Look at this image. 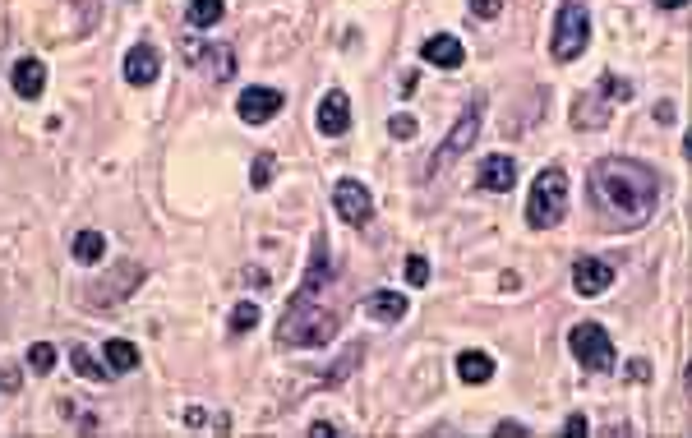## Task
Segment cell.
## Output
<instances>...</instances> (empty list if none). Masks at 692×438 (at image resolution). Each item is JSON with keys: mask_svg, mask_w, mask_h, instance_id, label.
Masks as SVG:
<instances>
[{"mask_svg": "<svg viewBox=\"0 0 692 438\" xmlns=\"http://www.w3.org/2000/svg\"><path fill=\"white\" fill-rule=\"evenodd\" d=\"M517 185V162L508 153H490L476 171V190L485 194H508Z\"/></svg>", "mask_w": 692, "mask_h": 438, "instance_id": "4fadbf2b", "label": "cell"}, {"mask_svg": "<svg viewBox=\"0 0 692 438\" xmlns=\"http://www.w3.org/2000/svg\"><path fill=\"white\" fill-rule=\"evenodd\" d=\"M406 282H411V286H430V263L420 259V254L406 259Z\"/></svg>", "mask_w": 692, "mask_h": 438, "instance_id": "83f0119b", "label": "cell"}, {"mask_svg": "<svg viewBox=\"0 0 692 438\" xmlns=\"http://www.w3.org/2000/svg\"><path fill=\"white\" fill-rule=\"evenodd\" d=\"M102 360H107L111 374H130V369L139 365V351H134L130 342H120V337H116V342L102 346Z\"/></svg>", "mask_w": 692, "mask_h": 438, "instance_id": "7402d4cb", "label": "cell"}, {"mask_svg": "<svg viewBox=\"0 0 692 438\" xmlns=\"http://www.w3.org/2000/svg\"><path fill=\"white\" fill-rule=\"evenodd\" d=\"M222 14H227V0H190L185 19H190V28H213L222 24Z\"/></svg>", "mask_w": 692, "mask_h": 438, "instance_id": "44dd1931", "label": "cell"}, {"mask_svg": "<svg viewBox=\"0 0 692 438\" xmlns=\"http://www.w3.org/2000/svg\"><path fill=\"white\" fill-rule=\"evenodd\" d=\"M660 10H683V5H688V0H656Z\"/></svg>", "mask_w": 692, "mask_h": 438, "instance_id": "d590c367", "label": "cell"}, {"mask_svg": "<svg viewBox=\"0 0 692 438\" xmlns=\"http://www.w3.org/2000/svg\"><path fill=\"white\" fill-rule=\"evenodd\" d=\"M499 10H503V0H471V14L476 19H499Z\"/></svg>", "mask_w": 692, "mask_h": 438, "instance_id": "f1b7e54d", "label": "cell"}, {"mask_svg": "<svg viewBox=\"0 0 692 438\" xmlns=\"http://www.w3.org/2000/svg\"><path fill=\"white\" fill-rule=\"evenodd\" d=\"M480 111H485V97H471V107H466V116H457V125L448 130V139L439 143V157L430 162V171H439L443 162H453V157H462L471 143H476V134H480Z\"/></svg>", "mask_w": 692, "mask_h": 438, "instance_id": "52a82bcc", "label": "cell"}, {"mask_svg": "<svg viewBox=\"0 0 692 438\" xmlns=\"http://www.w3.org/2000/svg\"><path fill=\"white\" fill-rule=\"evenodd\" d=\"M420 56L430 60V65H439V70H457V65H462V60H466V47H462V42H457L453 33H434L430 42L420 47Z\"/></svg>", "mask_w": 692, "mask_h": 438, "instance_id": "e0dca14e", "label": "cell"}, {"mask_svg": "<svg viewBox=\"0 0 692 438\" xmlns=\"http://www.w3.org/2000/svg\"><path fill=\"white\" fill-rule=\"evenodd\" d=\"M102 254H107V236H102V231H79V236H74V259L84 263V268H97Z\"/></svg>", "mask_w": 692, "mask_h": 438, "instance_id": "ffe728a7", "label": "cell"}, {"mask_svg": "<svg viewBox=\"0 0 692 438\" xmlns=\"http://www.w3.org/2000/svg\"><path fill=\"white\" fill-rule=\"evenodd\" d=\"M14 93L24 97V102H37V97L47 93V65L37 56H24L14 65Z\"/></svg>", "mask_w": 692, "mask_h": 438, "instance_id": "9a60e30c", "label": "cell"}, {"mask_svg": "<svg viewBox=\"0 0 692 438\" xmlns=\"http://www.w3.org/2000/svg\"><path fill=\"white\" fill-rule=\"evenodd\" d=\"M628 379L646 383V379H651V365H646V360H633V365H628Z\"/></svg>", "mask_w": 692, "mask_h": 438, "instance_id": "d6a6232c", "label": "cell"}, {"mask_svg": "<svg viewBox=\"0 0 692 438\" xmlns=\"http://www.w3.org/2000/svg\"><path fill=\"white\" fill-rule=\"evenodd\" d=\"M656 120H660V125H669V120H674V102H660V107H656Z\"/></svg>", "mask_w": 692, "mask_h": 438, "instance_id": "e575fe53", "label": "cell"}, {"mask_svg": "<svg viewBox=\"0 0 692 438\" xmlns=\"http://www.w3.org/2000/svg\"><path fill=\"white\" fill-rule=\"evenodd\" d=\"M162 74V56H157L153 42H134L130 56H125V79L134 83V88H148V83Z\"/></svg>", "mask_w": 692, "mask_h": 438, "instance_id": "5bb4252c", "label": "cell"}, {"mask_svg": "<svg viewBox=\"0 0 692 438\" xmlns=\"http://www.w3.org/2000/svg\"><path fill=\"white\" fill-rule=\"evenodd\" d=\"M180 420H185L190 429H217V434H227V429H231L227 415H213L208 406H185V411H180Z\"/></svg>", "mask_w": 692, "mask_h": 438, "instance_id": "603a6c76", "label": "cell"}, {"mask_svg": "<svg viewBox=\"0 0 692 438\" xmlns=\"http://www.w3.org/2000/svg\"><path fill=\"white\" fill-rule=\"evenodd\" d=\"M250 328H259V305H254V300H240V305L231 309L227 332H231V337H245Z\"/></svg>", "mask_w": 692, "mask_h": 438, "instance_id": "cb8c5ba5", "label": "cell"}, {"mask_svg": "<svg viewBox=\"0 0 692 438\" xmlns=\"http://www.w3.org/2000/svg\"><path fill=\"white\" fill-rule=\"evenodd\" d=\"M568 351L577 356V365L591 369V374H609L614 369V337H609L600 323H577L568 332Z\"/></svg>", "mask_w": 692, "mask_h": 438, "instance_id": "5b68a950", "label": "cell"}, {"mask_svg": "<svg viewBox=\"0 0 692 438\" xmlns=\"http://www.w3.org/2000/svg\"><path fill=\"white\" fill-rule=\"evenodd\" d=\"M586 42H591V14L582 0H563L554 14V33H549V56L568 65L586 51Z\"/></svg>", "mask_w": 692, "mask_h": 438, "instance_id": "277c9868", "label": "cell"}, {"mask_svg": "<svg viewBox=\"0 0 692 438\" xmlns=\"http://www.w3.org/2000/svg\"><path fill=\"white\" fill-rule=\"evenodd\" d=\"M586 429H591V425H586V415H568V420H563V434H568V438H582Z\"/></svg>", "mask_w": 692, "mask_h": 438, "instance_id": "1f68e13d", "label": "cell"}, {"mask_svg": "<svg viewBox=\"0 0 692 438\" xmlns=\"http://www.w3.org/2000/svg\"><path fill=\"white\" fill-rule=\"evenodd\" d=\"M333 332H337V314H328V309L319 314L314 300L310 305H296V300H291L282 323H277V342L282 346H323Z\"/></svg>", "mask_w": 692, "mask_h": 438, "instance_id": "3957f363", "label": "cell"}, {"mask_svg": "<svg viewBox=\"0 0 692 438\" xmlns=\"http://www.w3.org/2000/svg\"><path fill=\"white\" fill-rule=\"evenodd\" d=\"M314 125H319V134H328V139H342V134L351 130V97H346L342 88H333V93L319 102V111H314Z\"/></svg>", "mask_w": 692, "mask_h": 438, "instance_id": "7c38bea8", "label": "cell"}, {"mask_svg": "<svg viewBox=\"0 0 692 438\" xmlns=\"http://www.w3.org/2000/svg\"><path fill=\"white\" fill-rule=\"evenodd\" d=\"M406 309H411V300L402 296V291H388V286H379V291H370V300H365V314L379 323H402Z\"/></svg>", "mask_w": 692, "mask_h": 438, "instance_id": "2e32d148", "label": "cell"}, {"mask_svg": "<svg viewBox=\"0 0 692 438\" xmlns=\"http://www.w3.org/2000/svg\"><path fill=\"white\" fill-rule=\"evenodd\" d=\"M28 365H33V374H51V369H56V346L37 342L33 351H28Z\"/></svg>", "mask_w": 692, "mask_h": 438, "instance_id": "d4e9b609", "label": "cell"}, {"mask_svg": "<svg viewBox=\"0 0 692 438\" xmlns=\"http://www.w3.org/2000/svg\"><path fill=\"white\" fill-rule=\"evenodd\" d=\"M563 213H568V176L559 166H549V171L536 176L531 194H526V222L536 231H549V226L563 222Z\"/></svg>", "mask_w": 692, "mask_h": 438, "instance_id": "7a4b0ae2", "label": "cell"}, {"mask_svg": "<svg viewBox=\"0 0 692 438\" xmlns=\"http://www.w3.org/2000/svg\"><path fill=\"white\" fill-rule=\"evenodd\" d=\"M70 365H74V374H79V379H88V383L116 379V374L107 369V360H93V351H88V346H74V351H70Z\"/></svg>", "mask_w": 692, "mask_h": 438, "instance_id": "d6986e66", "label": "cell"}, {"mask_svg": "<svg viewBox=\"0 0 692 438\" xmlns=\"http://www.w3.org/2000/svg\"><path fill=\"white\" fill-rule=\"evenodd\" d=\"M282 107H287V97L277 93V88H263V83H254V88H245V93L236 97L240 120H250V125H263V120H273Z\"/></svg>", "mask_w": 692, "mask_h": 438, "instance_id": "30bf717a", "label": "cell"}, {"mask_svg": "<svg viewBox=\"0 0 692 438\" xmlns=\"http://www.w3.org/2000/svg\"><path fill=\"white\" fill-rule=\"evenodd\" d=\"M333 434H337L333 420H314V425H310V438H333Z\"/></svg>", "mask_w": 692, "mask_h": 438, "instance_id": "836d02e7", "label": "cell"}, {"mask_svg": "<svg viewBox=\"0 0 692 438\" xmlns=\"http://www.w3.org/2000/svg\"><path fill=\"white\" fill-rule=\"evenodd\" d=\"M139 282H144V268H139V263H120L116 273L107 277V286H93V291H84V300L93 309H111V305H120V300L130 296Z\"/></svg>", "mask_w": 692, "mask_h": 438, "instance_id": "ba28073f", "label": "cell"}, {"mask_svg": "<svg viewBox=\"0 0 692 438\" xmlns=\"http://www.w3.org/2000/svg\"><path fill=\"white\" fill-rule=\"evenodd\" d=\"M591 190H596L600 208L623 226H642L660 203L656 171L633 162V157H605V162H596L591 166Z\"/></svg>", "mask_w": 692, "mask_h": 438, "instance_id": "6da1fadb", "label": "cell"}, {"mask_svg": "<svg viewBox=\"0 0 692 438\" xmlns=\"http://www.w3.org/2000/svg\"><path fill=\"white\" fill-rule=\"evenodd\" d=\"M457 379L462 383H490L494 379V356H485V351H462L457 356Z\"/></svg>", "mask_w": 692, "mask_h": 438, "instance_id": "ac0fdd59", "label": "cell"}, {"mask_svg": "<svg viewBox=\"0 0 692 438\" xmlns=\"http://www.w3.org/2000/svg\"><path fill=\"white\" fill-rule=\"evenodd\" d=\"M600 97H614V102H628V97H633V83H628V79H619V74H605V79H600Z\"/></svg>", "mask_w": 692, "mask_h": 438, "instance_id": "484cf974", "label": "cell"}, {"mask_svg": "<svg viewBox=\"0 0 692 438\" xmlns=\"http://www.w3.org/2000/svg\"><path fill=\"white\" fill-rule=\"evenodd\" d=\"M526 434H531V429L517 425V420H499V425H494V438H526Z\"/></svg>", "mask_w": 692, "mask_h": 438, "instance_id": "4dcf8cb0", "label": "cell"}, {"mask_svg": "<svg viewBox=\"0 0 692 438\" xmlns=\"http://www.w3.org/2000/svg\"><path fill=\"white\" fill-rule=\"evenodd\" d=\"M180 51L190 60V70L203 74V79H213V83L236 79V51H231V42H194V37H185Z\"/></svg>", "mask_w": 692, "mask_h": 438, "instance_id": "8992f818", "label": "cell"}, {"mask_svg": "<svg viewBox=\"0 0 692 438\" xmlns=\"http://www.w3.org/2000/svg\"><path fill=\"white\" fill-rule=\"evenodd\" d=\"M388 130H393V139H416V120H411V116H393Z\"/></svg>", "mask_w": 692, "mask_h": 438, "instance_id": "f546056e", "label": "cell"}, {"mask_svg": "<svg viewBox=\"0 0 692 438\" xmlns=\"http://www.w3.org/2000/svg\"><path fill=\"white\" fill-rule=\"evenodd\" d=\"M273 171H277L273 153H259V157H254V190H268V180H273Z\"/></svg>", "mask_w": 692, "mask_h": 438, "instance_id": "4316f807", "label": "cell"}, {"mask_svg": "<svg viewBox=\"0 0 692 438\" xmlns=\"http://www.w3.org/2000/svg\"><path fill=\"white\" fill-rule=\"evenodd\" d=\"M573 286H577V296H586V300L605 296L609 286H614V263H605V259H591V254H582V259L573 263Z\"/></svg>", "mask_w": 692, "mask_h": 438, "instance_id": "8fae6325", "label": "cell"}, {"mask_svg": "<svg viewBox=\"0 0 692 438\" xmlns=\"http://www.w3.org/2000/svg\"><path fill=\"white\" fill-rule=\"evenodd\" d=\"M333 203H337V217L346 226H365L374 217V194L360 185V180H342L333 190Z\"/></svg>", "mask_w": 692, "mask_h": 438, "instance_id": "9c48e42d", "label": "cell"}]
</instances>
